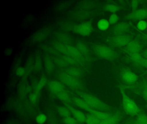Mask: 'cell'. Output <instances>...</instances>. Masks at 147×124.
<instances>
[{"instance_id": "1", "label": "cell", "mask_w": 147, "mask_h": 124, "mask_svg": "<svg viewBox=\"0 0 147 124\" xmlns=\"http://www.w3.org/2000/svg\"><path fill=\"white\" fill-rule=\"evenodd\" d=\"M76 94L87 102L92 108L108 113L116 112L115 108L105 103L96 96L80 90H75Z\"/></svg>"}, {"instance_id": "2", "label": "cell", "mask_w": 147, "mask_h": 124, "mask_svg": "<svg viewBox=\"0 0 147 124\" xmlns=\"http://www.w3.org/2000/svg\"><path fill=\"white\" fill-rule=\"evenodd\" d=\"M51 45L59 53L72 57L79 61L81 64H83L86 61L76 46L63 44L56 40L52 41Z\"/></svg>"}, {"instance_id": "3", "label": "cell", "mask_w": 147, "mask_h": 124, "mask_svg": "<svg viewBox=\"0 0 147 124\" xmlns=\"http://www.w3.org/2000/svg\"><path fill=\"white\" fill-rule=\"evenodd\" d=\"M120 88L122 96V106L126 114L130 116H137L141 112V109L133 100L125 94L122 87Z\"/></svg>"}, {"instance_id": "4", "label": "cell", "mask_w": 147, "mask_h": 124, "mask_svg": "<svg viewBox=\"0 0 147 124\" xmlns=\"http://www.w3.org/2000/svg\"><path fill=\"white\" fill-rule=\"evenodd\" d=\"M58 78L60 82L70 88L80 91H81L82 89L84 88V84L80 78L72 76L65 71L60 72L58 74Z\"/></svg>"}, {"instance_id": "5", "label": "cell", "mask_w": 147, "mask_h": 124, "mask_svg": "<svg viewBox=\"0 0 147 124\" xmlns=\"http://www.w3.org/2000/svg\"><path fill=\"white\" fill-rule=\"evenodd\" d=\"M94 53L101 58L107 60H111L115 57V53L113 50L107 46L95 44L92 46Z\"/></svg>"}, {"instance_id": "6", "label": "cell", "mask_w": 147, "mask_h": 124, "mask_svg": "<svg viewBox=\"0 0 147 124\" xmlns=\"http://www.w3.org/2000/svg\"><path fill=\"white\" fill-rule=\"evenodd\" d=\"M93 30L92 23L90 22H85L79 25H76L74 32L82 36H87L92 33Z\"/></svg>"}, {"instance_id": "7", "label": "cell", "mask_w": 147, "mask_h": 124, "mask_svg": "<svg viewBox=\"0 0 147 124\" xmlns=\"http://www.w3.org/2000/svg\"><path fill=\"white\" fill-rule=\"evenodd\" d=\"M131 41L130 36L125 34L114 35L111 39V43L113 45L119 47L126 46Z\"/></svg>"}, {"instance_id": "8", "label": "cell", "mask_w": 147, "mask_h": 124, "mask_svg": "<svg viewBox=\"0 0 147 124\" xmlns=\"http://www.w3.org/2000/svg\"><path fill=\"white\" fill-rule=\"evenodd\" d=\"M51 30L49 27L42 28L37 31L31 37V41L34 43L42 42L50 34Z\"/></svg>"}, {"instance_id": "9", "label": "cell", "mask_w": 147, "mask_h": 124, "mask_svg": "<svg viewBox=\"0 0 147 124\" xmlns=\"http://www.w3.org/2000/svg\"><path fill=\"white\" fill-rule=\"evenodd\" d=\"M125 18L129 20H144L147 18V8L135 9L131 13L126 16Z\"/></svg>"}, {"instance_id": "10", "label": "cell", "mask_w": 147, "mask_h": 124, "mask_svg": "<svg viewBox=\"0 0 147 124\" xmlns=\"http://www.w3.org/2000/svg\"><path fill=\"white\" fill-rule=\"evenodd\" d=\"M65 106L67 107L73 115L74 118H75L79 123H84L86 121V114L80 110H78L72 106L70 103H63Z\"/></svg>"}, {"instance_id": "11", "label": "cell", "mask_w": 147, "mask_h": 124, "mask_svg": "<svg viewBox=\"0 0 147 124\" xmlns=\"http://www.w3.org/2000/svg\"><path fill=\"white\" fill-rule=\"evenodd\" d=\"M121 75L123 82L127 84H134L138 80L137 75L131 71H124L121 73Z\"/></svg>"}, {"instance_id": "12", "label": "cell", "mask_w": 147, "mask_h": 124, "mask_svg": "<svg viewBox=\"0 0 147 124\" xmlns=\"http://www.w3.org/2000/svg\"><path fill=\"white\" fill-rule=\"evenodd\" d=\"M48 88L51 93L55 94L60 93L65 90V85L61 82L56 80H51L48 83Z\"/></svg>"}, {"instance_id": "13", "label": "cell", "mask_w": 147, "mask_h": 124, "mask_svg": "<svg viewBox=\"0 0 147 124\" xmlns=\"http://www.w3.org/2000/svg\"><path fill=\"white\" fill-rule=\"evenodd\" d=\"M123 117V113L116 111L112 115L104 120L101 121L99 124H117Z\"/></svg>"}, {"instance_id": "14", "label": "cell", "mask_w": 147, "mask_h": 124, "mask_svg": "<svg viewBox=\"0 0 147 124\" xmlns=\"http://www.w3.org/2000/svg\"><path fill=\"white\" fill-rule=\"evenodd\" d=\"M55 40L66 44L72 45L73 40L68 34L62 32H57L54 33Z\"/></svg>"}, {"instance_id": "15", "label": "cell", "mask_w": 147, "mask_h": 124, "mask_svg": "<svg viewBox=\"0 0 147 124\" xmlns=\"http://www.w3.org/2000/svg\"><path fill=\"white\" fill-rule=\"evenodd\" d=\"M130 26L126 22H122L116 25L113 28L112 32L114 35L125 34L129 30Z\"/></svg>"}, {"instance_id": "16", "label": "cell", "mask_w": 147, "mask_h": 124, "mask_svg": "<svg viewBox=\"0 0 147 124\" xmlns=\"http://www.w3.org/2000/svg\"><path fill=\"white\" fill-rule=\"evenodd\" d=\"M71 103L79 107L82 110H85L88 112L91 108H92L81 98H79L76 96H72Z\"/></svg>"}, {"instance_id": "17", "label": "cell", "mask_w": 147, "mask_h": 124, "mask_svg": "<svg viewBox=\"0 0 147 124\" xmlns=\"http://www.w3.org/2000/svg\"><path fill=\"white\" fill-rule=\"evenodd\" d=\"M141 49L140 44L135 40L131 41L126 46V51L129 55L134 53H139Z\"/></svg>"}, {"instance_id": "18", "label": "cell", "mask_w": 147, "mask_h": 124, "mask_svg": "<svg viewBox=\"0 0 147 124\" xmlns=\"http://www.w3.org/2000/svg\"><path fill=\"white\" fill-rule=\"evenodd\" d=\"M76 47L85 58L86 60H88L90 58V56L89 49L87 46L84 42L81 41H78L76 43Z\"/></svg>"}, {"instance_id": "19", "label": "cell", "mask_w": 147, "mask_h": 124, "mask_svg": "<svg viewBox=\"0 0 147 124\" xmlns=\"http://www.w3.org/2000/svg\"><path fill=\"white\" fill-rule=\"evenodd\" d=\"M55 64L52 57L46 56L45 58L44 66L45 71L48 74H51L55 70Z\"/></svg>"}, {"instance_id": "20", "label": "cell", "mask_w": 147, "mask_h": 124, "mask_svg": "<svg viewBox=\"0 0 147 124\" xmlns=\"http://www.w3.org/2000/svg\"><path fill=\"white\" fill-rule=\"evenodd\" d=\"M88 113L94 115V116L98 118L101 121L104 120L106 119L109 117H111L114 113H106V112L96 110V109H94L93 108H91L88 111Z\"/></svg>"}, {"instance_id": "21", "label": "cell", "mask_w": 147, "mask_h": 124, "mask_svg": "<svg viewBox=\"0 0 147 124\" xmlns=\"http://www.w3.org/2000/svg\"><path fill=\"white\" fill-rule=\"evenodd\" d=\"M65 72L68 75L76 78H80L83 75V71L78 67L71 66L66 69Z\"/></svg>"}, {"instance_id": "22", "label": "cell", "mask_w": 147, "mask_h": 124, "mask_svg": "<svg viewBox=\"0 0 147 124\" xmlns=\"http://www.w3.org/2000/svg\"><path fill=\"white\" fill-rule=\"evenodd\" d=\"M58 27L62 30L69 32H74L76 25L73 23L67 21H61L57 23Z\"/></svg>"}, {"instance_id": "23", "label": "cell", "mask_w": 147, "mask_h": 124, "mask_svg": "<svg viewBox=\"0 0 147 124\" xmlns=\"http://www.w3.org/2000/svg\"><path fill=\"white\" fill-rule=\"evenodd\" d=\"M55 95L63 103H71L72 96L66 90H63Z\"/></svg>"}, {"instance_id": "24", "label": "cell", "mask_w": 147, "mask_h": 124, "mask_svg": "<svg viewBox=\"0 0 147 124\" xmlns=\"http://www.w3.org/2000/svg\"><path fill=\"white\" fill-rule=\"evenodd\" d=\"M40 48L45 52L48 54L53 55V56H58L59 53H58L51 45L42 44L40 46Z\"/></svg>"}, {"instance_id": "25", "label": "cell", "mask_w": 147, "mask_h": 124, "mask_svg": "<svg viewBox=\"0 0 147 124\" xmlns=\"http://www.w3.org/2000/svg\"><path fill=\"white\" fill-rule=\"evenodd\" d=\"M55 65L61 67V68H67L69 66L65 60L63 59L61 55L58 56H53L51 57Z\"/></svg>"}, {"instance_id": "26", "label": "cell", "mask_w": 147, "mask_h": 124, "mask_svg": "<svg viewBox=\"0 0 147 124\" xmlns=\"http://www.w3.org/2000/svg\"><path fill=\"white\" fill-rule=\"evenodd\" d=\"M86 12L84 10H79L78 11H74L70 13V16L73 19L76 20H83L86 17Z\"/></svg>"}, {"instance_id": "27", "label": "cell", "mask_w": 147, "mask_h": 124, "mask_svg": "<svg viewBox=\"0 0 147 124\" xmlns=\"http://www.w3.org/2000/svg\"><path fill=\"white\" fill-rule=\"evenodd\" d=\"M86 124H99L101 120L94 115L88 113L86 114Z\"/></svg>"}, {"instance_id": "28", "label": "cell", "mask_w": 147, "mask_h": 124, "mask_svg": "<svg viewBox=\"0 0 147 124\" xmlns=\"http://www.w3.org/2000/svg\"><path fill=\"white\" fill-rule=\"evenodd\" d=\"M57 111L63 118L71 116V113L69 109L66 106H57L56 108Z\"/></svg>"}, {"instance_id": "29", "label": "cell", "mask_w": 147, "mask_h": 124, "mask_svg": "<svg viewBox=\"0 0 147 124\" xmlns=\"http://www.w3.org/2000/svg\"><path fill=\"white\" fill-rule=\"evenodd\" d=\"M130 58L133 63L142 65L144 58L139 53H134L129 55Z\"/></svg>"}, {"instance_id": "30", "label": "cell", "mask_w": 147, "mask_h": 124, "mask_svg": "<svg viewBox=\"0 0 147 124\" xmlns=\"http://www.w3.org/2000/svg\"><path fill=\"white\" fill-rule=\"evenodd\" d=\"M110 25V23L108 20L105 19H101L98 22L97 26L99 30L105 31L109 28Z\"/></svg>"}, {"instance_id": "31", "label": "cell", "mask_w": 147, "mask_h": 124, "mask_svg": "<svg viewBox=\"0 0 147 124\" xmlns=\"http://www.w3.org/2000/svg\"><path fill=\"white\" fill-rule=\"evenodd\" d=\"M104 9L106 11L108 12H111V13H115V12H117L119 11L120 9V7L116 4H112V3H110L106 5L104 7Z\"/></svg>"}, {"instance_id": "32", "label": "cell", "mask_w": 147, "mask_h": 124, "mask_svg": "<svg viewBox=\"0 0 147 124\" xmlns=\"http://www.w3.org/2000/svg\"><path fill=\"white\" fill-rule=\"evenodd\" d=\"M47 78L45 76L42 77V78L40 79V81L38 83L36 86V88H35V92L39 93L41 90L43 88L45 85L47 83Z\"/></svg>"}, {"instance_id": "33", "label": "cell", "mask_w": 147, "mask_h": 124, "mask_svg": "<svg viewBox=\"0 0 147 124\" xmlns=\"http://www.w3.org/2000/svg\"><path fill=\"white\" fill-rule=\"evenodd\" d=\"M135 121L139 124H147V115L141 112L137 115Z\"/></svg>"}, {"instance_id": "34", "label": "cell", "mask_w": 147, "mask_h": 124, "mask_svg": "<svg viewBox=\"0 0 147 124\" xmlns=\"http://www.w3.org/2000/svg\"><path fill=\"white\" fill-rule=\"evenodd\" d=\"M47 119V116L45 114L40 113L36 116V120L38 124H44Z\"/></svg>"}, {"instance_id": "35", "label": "cell", "mask_w": 147, "mask_h": 124, "mask_svg": "<svg viewBox=\"0 0 147 124\" xmlns=\"http://www.w3.org/2000/svg\"><path fill=\"white\" fill-rule=\"evenodd\" d=\"M63 121L65 124H79L80 123L75 118L71 116L63 118Z\"/></svg>"}, {"instance_id": "36", "label": "cell", "mask_w": 147, "mask_h": 124, "mask_svg": "<svg viewBox=\"0 0 147 124\" xmlns=\"http://www.w3.org/2000/svg\"><path fill=\"white\" fill-rule=\"evenodd\" d=\"M137 27L139 30H145L147 28V22L144 20L139 21L138 23Z\"/></svg>"}, {"instance_id": "37", "label": "cell", "mask_w": 147, "mask_h": 124, "mask_svg": "<svg viewBox=\"0 0 147 124\" xmlns=\"http://www.w3.org/2000/svg\"><path fill=\"white\" fill-rule=\"evenodd\" d=\"M119 20V16L116 14L113 13L110 16L108 21H109V23L110 24L113 25V24L117 23V22Z\"/></svg>"}, {"instance_id": "38", "label": "cell", "mask_w": 147, "mask_h": 124, "mask_svg": "<svg viewBox=\"0 0 147 124\" xmlns=\"http://www.w3.org/2000/svg\"><path fill=\"white\" fill-rule=\"evenodd\" d=\"M42 68V63H41V59L39 56L36 59L34 63V69L36 70L39 71Z\"/></svg>"}, {"instance_id": "39", "label": "cell", "mask_w": 147, "mask_h": 124, "mask_svg": "<svg viewBox=\"0 0 147 124\" xmlns=\"http://www.w3.org/2000/svg\"><path fill=\"white\" fill-rule=\"evenodd\" d=\"M38 93L35 92L31 94L30 96V100L32 103H36L38 99Z\"/></svg>"}, {"instance_id": "40", "label": "cell", "mask_w": 147, "mask_h": 124, "mask_svg": "<svg viewBox=\"0 0 147 124\" xmlns=\"http://www.w3.org/2000/svg\"><path fill=\"white\" fill-rule=\"evenodd\" d=\"M25 73V70L22 67L18 68L16 71V74L19 76H22L24 75Z\"/></svg>"}, {"instance_id": "41", "label": "cell", "mask_w": 147, "mask_h": 124, "mask_svg": "<svg viewBox=\"0 0 147 124\" xmlns=\"http://www.w3.org/2000/svg\"><path fill=\"white\" fill-rule=\"evenodd\" d=\"M142 94L144 99L147 102V88H143Z\"/></svg>"}, {"instance_id": "42", "label": "cell", "mask_w": 147, "mask_h": 124, "mask_svg": "<svg viewBox=\"0 0 147 124\" xmlns=\"http://www.w3.org/2000/svg\"><path fill=\"white\" fill-rule=\"evenodd\" d=\"M139 4V1H132L131 2V6L132 8L134 9H136V8L137 7Z\"/></svg>"}, {"instance_id": "43", "label": "cell", "mask_w": 147, "mask_h": 124, "mask_svg": "<svg viewBox=\"0 0 147 124\" xmlns=\"http://www.w3.org/2000/svg\"><path fill=\"white\" fill-rule=\"evenodd\" d=\"M142 65L147 68V59H144L143 62L142 63Z\"/></svg>"}, {"instance_id": "44", "label": "cell", "mask_w": 147, "mask_h": 124, "mask_svg": "<svg viewBox=\"0 0 147 124\" xmlns=\"http://www.w3.org/2000/svg\"><path fill=\"white\" fill-rule=\"evenodd\" d=\"M144 56V58L147 59V50H145L143 53Z\"/></svg>"}, {"instance_id": "45", "label": "cell", "mask_w": 147, "mask_h": 124, "mask_svg": "<svg viewBox=\"0 0 147 124\" xmlns=\"http://www.w3.org/2000/svg\"><path fill=\"white\" fill-rule=\"evenodd\" d=\"M143 88H147V80L143 84Z\"/></svg>"}, {"instance_id": "46", "label": "cell", "mask_w": 147, "mask_h": 124, "mask_svg": "<svg viewBox=\"0 0 147 124\" xmlns=\"http://www.w3.org/2000/svg\"><path fill=\"white\" fill-rule=\"evenodd\" d=\"M138 124V123H137V122H136V121H130V122H129V123H128V124Z\"/></svg>"}, {"instance_id": "47", "label": "cell", "mask_w": 147, "mask_h": 124, "mask_svg": "<svg viewBox=\"0 0 147 124\" xmlns=\"http://www.w3.org/2000/svg\"></svg>"}]
</instances>
